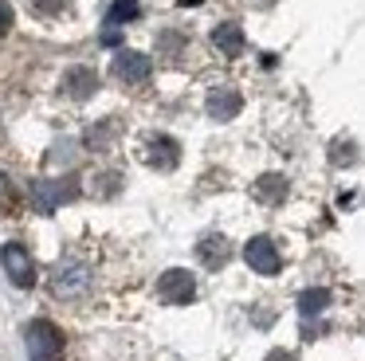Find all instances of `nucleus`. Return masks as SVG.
<instances>
[{
    "mask_svg": "<svg viewBox=\"0 0 365 361\" xmlns=\"http://www.w3.org/2000/svg\"><path fill=\"white\" fill-rule=\"evenodd\" d=\"M24 342H28V357L32 361H63V334L48 318L28 322Z\"/></svg>",
    "mask_w": 365,
    "mask_h": 361,
    "instance_id": "1",
    "label": "nucleus"
},
{
    "mask_svg": "<svg viewBox=\"0 0 365 361\" xmlns=\"http://www.w3.org/2000/svg\"><path fill=\"white\" fill-rule=\"evenodd\" d=\"M91 290V267L83 259H59L51 271V295L56 298H79Z\"/></svg>",
    "mask_w": 365,
    "mask_h": 361,
    "instance_id": "2",
    "label": "nucleus"
},
{
    "mask_svg": "<svg viewBox=\"0 0 365 361\" xmlns=\"http://www.w3.org/2000/svg\"><path fill=\"white\" fill-rule=\"evenodd\" d=\"M158 298H161V302H169V306L192 302V298H197V279H192L185 267H169V271L158 279Z\"/></svg>",
    "mask_w": 365,
    "mask_h": 361,
    "instance_id": "3",
    "label": "nucleus"
},
{
    "mask_svg": "<svg viewBox=\"0 0 365 361\" xmlns=\"http://www.w3.org/2000/svg\"><path fill=\"white\" fill-rule=\"evenodd\" d=\"M0 267L9 271V279L16 283L20 290H28L36 283V263H32V251L24 243H4L0 248Z\"/></svg>",
    "mask_w": 365,
    "mask_h": 361,
    "instance_id": "4",
    "label": "nucleus"
},
{
    "mask_svg": "<svg viewBox=\"0 0 365 361\" xmlns=\"http://www.w3.org/2000/svg\"><path fill=\"white\" fill-rule=\"evenodd\" d=\"M244 259H247V267H252V271H259V275H275L279 267H283V255H279V248L267 240V235H255V240H247Z\"/></svg>",
    "mask_w": 365,
    "mask_h": 361,
    "instance_id": "5",
    "label": "nucleus"
},
{
    "mask_svg": "<svg viewBox=\"0 0 365 361\" xmlns=\"http://www.w3.org/2000/svg\"><path fill=\"white\" fill-rule=\"evenodd\" d=\"M114 75H118L122 83L138 86V83H145V78L153 75V63L145 59L142 51H118L114 55Z\"/></svg>",
    "mask_w": 365,
    "mask_h": 361,
    "instance_id": "6",
    "label": "nucleus"
},
{
    "mask_svg": "<svg viewBox=\"0 0 365 361\" xmlns=\"http://www.w3.org/2000/svg\"><path fill=\"white\" fill-rule=\"evenodd\" d=\"M228 240H224V235H205V240H200L197 243V259H200V263H205L208 267V271H216V267H224V263H228Z\"/></svg>",
    "mask_w": 365,
    "mask_h": 361,
    "instance_id": "7",
    "label": "nucleus"
},
{
    "mask_svg": "<svg viewBox=\"0 0 365 361\" xmlns=\"http://www.w3.org/2000/svg\"><path fill=\"white\" fill-rule=\"evenodd\" d=\"M32 193H36L40 212H51L59 200H71V196H75V180H67V185H63V180H56V185H36Z\"/></svg>",
    "mask_w": 365,
    "mask_h": 361,
    "instance_id": "8",
    "label": "nucleus"
},
{
    "mask_svg": "<svg viewBox=\"0 0 365 361\" xmlns=\"http://www.w3.org/2000/svg\"><path fill=\"white\" fill-rule=\"evenodd\" d=\"M240 106H244V98H240L236 91H212V94H208V114L220 118V122L236 118V114H240Z\"/></svg>",
    "mask_w": 365,
    "mask_h": 361,
    "instance_id": "9",
    "label": "nucleus"
},
{
    "mask_svg": "<svg viewBox=\"0 0 365 361\" xmlns=\"http://www.w3.org/2000/svg\"><path fill=\"white\" fill-rule=\"evenodd\" d=\"M177 157H181V146H177L173 138L158 133V138L150 141V161L158 165V169H177Z\"/></svg>",
    "mask_w": 365,
    "mask_h": 361,
    "instance_id": "10",
    "label": "nucleus"
},
{
    "mask_svg": "<svg viewBox=\"0 0 365 361\" xmlns=\"http://www.w3.org/2000/svg\"><path fill=\"white\" fill-rule=\"evenodd\" d=\"M63 94H71V98H87V94H95V71L91 67H71L63 75Z\"/></svg>",
    "mask_w": 365,
    "mask_h": 361,
    "instance_id": "11",
    "label": "nucleus"
},
{
    "mask_svg": "<svg viewBox=\"0 0 365 361\" xmlns=\"http://www.w3.org/2000/svg\"><path fill=\"white\" fill-rule=\"evenodd\" d=\"M255 196H259L263 204H279L287 196V180L279 177V173H263V177L255 180Z\"/></svg>",
    "mask_w": 365,
    "mask_h": 361,
    "instance_id": "12",
    "label": "nucleus"
},
{
    "mask_svg": "<svg viewBox=\"0 0 365 361\" xmlns=\"http://www.w3.org/2000/svg\"><path fill=\"white\" fill-rule=\"evenodd\" d=\"M212 39H216V47H220L224 55H240V51H244V31H240L236 24H220V28L212 31Z\"/></svg>",
    "mask_w": 365,
    "mask_h": 361,
    "instance_id": "13",
    "label": "nucleus"
},
{
    "mask_svg": "<svg viewBox=\"0 0 365 361\" xmlns=\"http://www.w3.org/2000/svg\"><path fill=\"white\" fill-rule=\"evenodd\" d=\"M326 306H330V290H302L299 295V314L302 318H314V314H322Z\"/></svg>",
    "mask_w": 365,
    "mask_h": 361,
    "instance_id": "14",
    "label": "nucleus"
},
{
    "mask_svg": "<svg viewBox=\"0 0 365 361\" xmlns=\"http://www.w3.org/2000/svg\"><path fill=\"white\" fill-rule=\"evenodd\" d=\"M138 16V0H114V8L106 12V28H118V24H126V20H134Z\"/></svg>",
    "mask_w": 365,
    "mask_h": 361,
    "instance_id": "15",
    "label": "nucleus"
},
{
    "mask_svg": "<svg viewBox=\"0 0 365 361\" xmlns=\"http://www.w3.org/2000/svg\"><path fill=\"white\" fill-rule=\"evenodd\" d=\"M32 4L40 8L43 16H56V12H63V8H67V0H32Z\"/></svg>",
    "mask_w": 365,
    "mask_h": 361,
    "instance_id": "16",
    "label": "nucleus"
},
{
    "mask_svg": "<svg viewBox=\"0 0 365 361\" xmlns=\"http://www.w3.org/2000/svg\"><path fill=\"white\" fill-rule=\"evenodd\" d=\"M334 161H354V146H349V141H346V146H341V141H338V146H334Z\"/></svg>",
    "mask_w": 365,
    "mask_h": 361,
    "instance_id": "17",
    "label": "nucleus"
},
{
    "mask_svg": "<svg viewBox=\"0 0 365 361\" xmlns=\"http://www.w3.org/2000/svg\"><path fill=\"white\" fill-rule=\"evenodd\" d=\"M9 28H12V8L4 4V0H0V36H4Z\"/></svg>",
    "mask_w": 365,
    "mask_h": 361,
    "instance_id": "18",
    "label": "nucleus"
},
{
    "mask_svg": "<svg viewBox=\"0 0 365 361\" xmlns=\"http://www.w3.org/2000/svg\"><path fill=\"white\" fill-rule=\"evenodd\" d=\"M267 361H294V353H283V350H275V353H267Z\"/></svg>",
    "mask_w": 365,
    "mask_h": 361,
    "instance_id": "19",
    "label": "nucleus"
}]
</instances>
